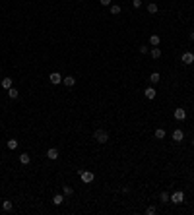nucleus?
Returning a JSON list of instances; mask_svg holds the SVG:
<instances>
[{
    "instance_id": "bb28decb",
    "label": "nucleus",
    "mask_w": 194,
    "mask_h": 215,
    "mask_svg": "<svg viewBox=\"0 0 194 215\" xmlns=\"http://www.w3.org/2000/svg\"><path fill=\"white\" fill-rule=\"evenodd\" d=\"M99 2H101V6H111L113 0H99Z\"/></svg>"
},
{
    "instance_id": "f03ea898",
    "label": "nucleus",
    "mask_w": 194,
    "mask_h": 215,
    "mask_svg": "<svg viewBox=\"0 0 194 215\" xmlns=\"http://www.w3.org/2000/svg\"><path fill=\"white\" fill-rule=\"evenodd\" d=\"M78 175H80V178H82V182H85V184H89V182H93V178H95V175H93L91 171H78Z\"/></svg>"
},
{
    "instance_id": "1a4fd4ad",
    "label": "nucleus",
    "mask_w": 194,
    "mask_h": 215,
    "mask_svg": "<svg viewBox=\"0 0 194 215\" xmlns=\"http://www.w3.org/2000/svg\"><path fill=\"white\" fill-rule=\"evenodd\" d=\"M144 95H146V99H155L157 91H155L154 87H146V89H144Z\"/></svg>"
},
{
    "instance_id": "2eb2a0df",
    "label": "nucleus",
    "mask_w": 194,
    "mask_h": 215,
    "mask_svg": "<svg viewBox=\"0 0 194 215\" xmlns=\"http://www.w3.org/2000/svg\"><path fill=\"white\" fill-rule=\"evenodd\" d=\"M157 12H159V8H157V4H155V2L148 4V14H157Z\"/></svg>"
},
{
    "instance_id": "5701e85b",
    "label": "nucleus",
    "mask_w": 194,
    "mask_h": 215,
    "mask_svg": "<svg viewBox=\"0 0 194 215\" xmlns=\"http://www.w3.org/2000/svg\"><path fill=\"white\" fill-rule=\"evenodd\" d=\"M8 149H16V147H18V140H8Z\"/></svg>"
},
{
    "instance_id": "6e6552de",
    "label": "nucleus",
    "mask_w": 194,
    "mask_h": 215,
    "mask_svg": "<svg viewBox=\"0 0 194 215\" xmlns=\"http://www.w3.org/2000/svg\"><path fill=\"white\" fill-rule=\"evenodd\" d=\"M0 85H2V87H4V89L8 91V89H10L12 85H14V81H12V78H2V81H0Z\"/></svg>"
},
{
    "instance_id": "ddd939ff",
    "label": "nucleus",
    "mask_w": 194,
    "mask_h": 215,
    "mask_svg": "<svg viewBox=\"0 0 194 215\" xmlns=\"http://www.w3.org/2000/svg\"><path fill=\"white\" fill-rule=\"evenodd\" d=\"M62 84L66 85V87H72V85L76 84V78H72V76H66V78H62Z\"/></svg>"
},
{
    "instance_id": "20e7f679",
    "label": "nucleus",
    "mask_w": 194,
    "mask_h": 215,
    "mask_svg": "<svg viewBox=\"0 0 194 215\" xmlns=\"http://www.w3.org/2000/svg\"><path fill=\"white\" fill-rule=\"evenodd\" d=\"M49 80H51V84H52V85H56V84H62V76H60L58 72H52L51 76H49Z\"/></svg>"
},
{
    "instance_id": "4468645a",
    "label": "nucleus",
    "mask_w": 194,
    "mask_h": 215,
    "mask_svg": "<svg viewBox=\"0 0 194 215\" xmlns=\"http://www.w3.org/2000/svg\"><path fill=\"white\" fill-rule=\"evenodd\" d=\"M8 97H10V99H18V97H19V91L14 87V85H12V87L8 89Z\"/></svg>"
},
{
    "instance_id": "f3484780",
    "label": "nucleus",
    "mask_w": 194,
    "mask_h": 215,
    "mask_svg": "<svg viewBox=\"0 0 194 215\" xmlns=\"http://www.w3.org/2000/svg\"><path fill=\"white\" fill-rule=\"evenodd\" d=\"M159 41H161V39H159V35H151L150 37V45H151V47H159Z\"/></svg>"
},
{
    "instance_id": "c756f323",
    "label": "nucleus",
    "mask_w": 194,
    "mask_h": 215,
    "mask_svg": "<svg viewBox=\"0 0 194 215\" xmlns=\"http://www.w3.org/2000/svg\"><path fill=\"white\" fill-rule=\"evenodd\" d=\"M192 146H194V140H192Z\"/></svg>"
},
{
    "instance_id": "f257e3e1",
    "label": "nucleus",
    "mask_w": 194,
    "mask_h": 215,
    "mask_svg": "<svg viewBox=\"0 0 194 215\" xmlns=\"http://www.w3.org/2000/svg\"><path fill=\"white\" fill-rule=\"evenodd\" d=\"M93 140H95L97 143H107L109 142V132L107 130H95L93 132Z\"/></svg>"
},
{
    "instance_id": "9b49d317",
    "label": "nucleus",
    "mask_w": 194,
    "mask_h": 215,
    "mask_svg": "<svg viewBox=\"0 0 194 215\" xmlns=\"http://www.w3.org/2000/svg\"><path fill=\"white\" fill-rule=\"evenodd\" d=\"M175 118L177 120H184V118H187V110L184 109H175Z\"/></svg>"
},
{
    "instance_id": "393cba45",
    "label": "nucleus",
    "mask_w": 194,
    "mask_h": 215,
    "mask_svg": "<svg viewBox=\"0 0 194 215\" xmlns=\"http://www.w3.org/2000/svg\"><path fill=\"white\" fill-rule=\"evenodd\" d=\"M155 213H157V209H155L154 205H150V208L146 209V215H155Z\"/></svg>"
},
{
    "instance_id": "b1692460",
    "label": "nucleus",
    "mask_w": 194,
    "mask_h": 215,
    "mask_svg": "<svg viewBox=\"0 0 194 215\" xmlns=\"http://www.w3.org/2000/svg\"><path fill=\"white\" fill-rule=\"evenodd\" d=\"M155 138H157V140H163L165 138V130H163V128H157V130H155Z\"/></svg>"
},
{
    "instance_id": "a211bd4d",
    "label": "nucleus",
    "mask_w": 194,
    "mask_h": 215,
    "mask_svg": "<svg viewBox=\"0 0 194 215\" xmlns=\"http://www.w3.org/2000/svg\"><path fill=\"white\" fill-rule=\"evenodd\" d=\"M29 161H31V157L27 155V153H22V155H19V163H22V165H29Z\"/></svg>"
},
{
    "instance_id": "39448f33",
    "label": "nucleus",
    "mask_w": 194,
    "mask_h": 215,
    "mask_svg": "<svg viewBox=\"0 0 194 215\" xmlns=\"http://www.w3.org/2000/svg\"><path fill=\"white\" fill-rule=\"evenodd\" d=\"M181 60H183V64H192L194 62V54L192 52H184V54L181 56Z\"/></svg>"
},
{
    "instance_id": "cd10ccee",
    "label": "nucleus",
    "mask_w": 194,
    "mask_h": 215,
    "mask_svg": "<svg viewBox=\"0 0 194 215\" xmlns=\"http://www.w3.org/2000/svg\"><path fill=\"white\" fill-rule=\"evenodd\" d=\"M138 51H140V52H142V54H148V52H150V49H148V47H140V49H138Z\"/></svg>"
},
{
    "instance_id": "6ab92c4d",
    "label": "nucleus",
    "mask_w": 194,
    "mask_h": 215,
    "mask_svg": "<svg viewBox=\"0 0 194 215\" xmlns=\"http://www.w3.org/2000/svg\"><path fill=\"white\" fill-rule=\"evenodd\" d=\"M111 14H113V16H118V14H121V6H118V4H111Z\"/></svg>"
},
{
    "instance_id": "4be33fe9",
    "label": "nucleus",
    "mask_w": 194,
    "mask_h": 215,
    "mask_svg": "<svg viewBox=\"0 0 194 215\" xmlns=\"http://www.w3.org/2000/svg\"><path fill=\"white\" fill-rule=\"evenodd\" d=\"M62 194H64V196H72L74 188H72V186H62Z\"/></svg>"
},
{
    "instance_id": "7ed1b4c3",
    "label": "nucleus",
    "mask_w": 194,
    "mask_h": 215,
    "mask_svg": "<svg viewBox=\"0 0 194 215\" xmlns=\"http://www.w3.org/2000/svg\"><path fill=\"white\" fill-rule=\"evenodd\" d=\"M171 202H173V204H177V205L183 204V202H184V192H181V190L173 192V194H171Z\"/></svg>"
},
{
    "instance_id": "412c9836",
    "label": "nucleus",
    "mask_w": 194,
    "mask_h": 215,
    "mask_svg": "<svg viewBox=\"0 0 194 215\" xmlns=\"http://www.w3.org/2000/svg\"><path fill=\"white\" fill-rule=\"evenodd\" d=\"M159 200H161L163 204H169V202H171V196H169L167 192H161V194H159Z\"/></svg>"
},
{
    "instance_id": "0eeeda50",
    "label": "nucleus",
    "mask_w": 194,
    "mask_h": 215,
    "mask_svg": "<svg viewBox=\"0 0 194 215\" xmlns=\"http://www.w3.org/2000/svg\"><path fill=\"white\" fill-rule=\"evenodd\" d=\"M47 157L51 161H56V159H58V149H56V147H51V149L47 151Z\"/></svg>"
},
{
    "instance_id": "c85d7f7f",
    "label": "nucleus",
    "mask_w": 194,
    "mask_h": 215,
    "mask_svg": "<svg viewBox=\"0 0 194 215\" xmlns=\"http://www.w3.org/2000/svg\"><path fill=\"white\" fill-rule=\"evenodd\" d=\"M190 41H194V31H190Z\"/></svg>"
},
{
    "instance_id": "aec40b11",
    "label": "nucleus",
    "mask_w": 194,
    "mask_h": 215,
    "mask_svg": "<svg viewBox=\"0 0 194 215\" xmlns=\"http://www.w3.org/2000/svg\"><path fill=\"white\" fill-rule=\"evenodd\" d=\"M150 52H151V58H159V56H161V49L159 47H154Z\"/></svg>"
},
{
    "instance_id": "f8f14e48",
    "label": "nucleus",
    "mask_w": 194,
    "mask_h": 215,
    "mask_svg": "<svg viewBox=\"0 0 194 215\" xmlns=\"http://www.w3.org/2000/svg\"><path fill=\"white\" fill-rule=\"evenodd\" d=\"M2 209H4V213H10L12 209H14V204H12L10 200H4L2 202Z\"/></svg>"
},
{
    "instance_id": "dca6fc26",
    "label": "nucleus",
    "mask_w": 194,
    "mask_h": 215,
    "mask_svg": "<svg viewBox=\"0 0 194 215\" xmlns=\"http://www.w3.org/2000/svg\"><path fill=\"white\" fill-rule=\"evenodd\" d=\"M159 80H161V78H159V72H154V74L150 76V84H151V85L159 84Z\"/></svg>"
},
{
    "instance_id": "423d86ee",
    "label": "nucleus",
    "mask_w": 194,
    "mask_h": 215,
    "mask_svg": "<svg viewBox=\"0 0 194 215\" xmlns=\"http://www.w3.org/2000/svg\"><path fill=\"white\" fill-rule=\"evenodd\" d=\"M173 140H175V142H183V140H184V132L179 130V128L173 130Z\"/></svg>"
},
{
    "instance_id": "a878e982",
    "label": "nucleus",
    "mask_w": 194,
    "mask_h": 215,
    "mask_svg": "<svg viewBox=\"0 0 194 215\" xmlns=\"http://www.w3.org/2000/svg\"><path fill=\"white\" fill-rule=\"evenodd\" d=\"M132 6L134 8H142V0H132Z\"/></svg>"
},
{
    "instance_id": "9d476101",
    "label": "nucleus",
    "mask_w": 194,
    "mask_h": 215,
    "mask_svg": "<svg viewBox=\"0 0 194 215\" xmlns=\"http://www.w3.org/2000/svg\"><path fill=\"white\" fill-rule=\"evenodd\" d=\"M52 204L55 205H62L64 204V194H55V196H52Z\"/></svg>"
}]
</instances>
